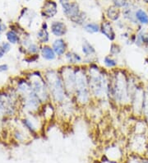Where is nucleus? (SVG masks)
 Returning a JSON list of instances; mask_svg holds the SVG:
<instances>
[{
  "label": "nucleus",
  "instance_id": "obj_1",
  "mask_svg": "<svg viewBox=\"0 0 148 163\" xmlns=\"http://www.w3.org/2000/svg\"><path fill=\"white\" fill-rule=\"evenodd\" d=\"M87 72L92 98L102 99L105 97H109L110 75L93 63L88 65Z\"/></svg>",
  "mask_w": 148,
  "mask_h": 163
},
{
  "label": "nucleus",
  "instance_id": "obj_2",
  "mask_svg": "<svg viewBox=\"0 0 148 163\" xmlns=\"http://www.w3.org/2000/svg\"><path fill=\"white\" fill-rule=\"evenodd\" d=\"M109 98L114 100L116 104L125 106L131 102V92L129 80L126 73L122 70H111Z\"/></svg>",
  "mask_w": 148,
  "mask_h": 163
},
{
  "label": "nucleus",
  "instance_id": "obj_3",
  "mask_svg": "<svg viewBox=\"0 0 148 163\" xmlns=\"http://www.w3.org/2000/svg\"><path fill=\"white\" fill-rule=\"evenodd\" d=\"M47 87H48L51 102L56 106H61L66 102V91L64 88V82L61 78L58 70H49L45 75Z\"/></svg>",
  "mask_w": 148,
  "mask_h": 163
},
{
  "label": "nucleus",
  "instance_id": "obj_4",
  "mask_svg": "<svg viewBox=\"0 0 148 163\" xmlns=\"http://www.w3.org/2000/svg\"><path fill=\"white\" fill-rule=\"evenodd\" d=\"M73 98L77 104L82 106L88 105L92 99L87 69H83L80 66L77 68L76 91Z\"/></svg>",
  "mask_w": 148,
  "mask_h": 163
},
{
  "label": "nucleus",
  "instance_id": "obj_5",
  "mask_svg": "<svg viewBox=\"0 0 148 163\" xmlns=\"http://www.w3.org/2000/svg\"><path fill=\"white\" fill-rule=\"evenodd\" d=\"M77 66H72L67 64L58 70L61 78L64 82V88L68 98L74 97L76 91V79H77Z\"/></svg>",
  "mask_w": 148,
  "mask_h": 163
},
{
  "label": "nucleus",
  "instance_id": "obj_6",
  "mask_svg": "<svg viewBox=\"0 0 148 163\" xmlns=\"http://www.w3.org/2000/svg\"><path fill=\"white\" fill-rule=\"evenodd\" d=\"M30 85L33 92L39 97L41 102L47 103L51 101L45 77L43 78L42 75H40L39 73L36 75H33V78L30 82Z\"/></svg>",
  "mask_w": 148,
  "mask_h": 163
},
{
  "label": "nucleus",
  "instance_id": "obj_7",
  "mask_svg": "<svg viewBox=\"0 0 148 163\" xmlns=\"http://www.w3.org/2000/svg\"><path fill=\"white\" fill-rule=\"evenodd\" d=\"M60 4L64 14L72 21L78 25L85 24V15L80 12L78 4L69 0H60Z\"/></svg>",
  "mask_w": 148,
  "mask_h": 163
},
{
  "label": "nucleus",
  "instance_id": "obj_8",
  "mask_svg": "<svg viewBox=\"0 0 148 163\" xmlns=\"http://www.w3.org/2000/svg\"><path fill=\"white\" fill-rule=\"evenodd\" d=\"M100 26V32L105 38L109 40V41L114 42L117 38V35L113 25L109 20H105L101 22Z\"/></svg>",
  "mask_w": 148,
  "mask_h": 163
},
{
  "label": "nucleus",
  "instance_id": "obj_9",
  "mask_svg": "<svg viewBox=\"0 0 148 163\" xmlns=\"http://www.w3.org/2000/svg\"><path fill=\"white\" fill-rule=\"evenodd\" d=\"M50 32L56 38H63L68 32V27L64 21H52L50 25Z\"/></svg>",
  "mask_w": 148,
  "mask_h": 163
},
{
  "label": "nucleus",
  "instance_id": "obj_10",
  "mask_svg": "<svg viewBox=\"0 0 148 163\" xmlns=\"http://www.w3.org/2000/svg\"><path fill=\"white\" fill-rule=\"evenodd\" d=\"M53 50H55V54L58 57H64L68 50V43L64 38H56L53 40L51 44Z\"/></svg>",
  "mask_w": 148,
  "mask_h": 163
},
{
  "label": "nucleus",
  "instance_id": "obj_11",
  "mask_svg": "<svg viewBox=\"0 0 148 163\" xmlns=\"http://www.w3.org/2000/svg\"><path fill=\"white\" fill-rule=\"evenodd\" d=\"M42 15L47 18H54L58 12L57 3L53 0H47L42 8Z\"/></svg>",
  "mask_w": 148,
  "mask_h": 163
},
{
  "label": "nucleus",
  "instance_id": "obj_12",
  "mask_svg": "<svg viewBox=\"0 0 148 163\" xmlns=\"http://www.w3.org/2000/svg\"><path fill=\"white\" fill-rule=\"evenodd\" d=\"M64 59L68 65L72 66H80L83 62V58L77 53L68 50L64 56Z\"/></svg>",
  "mask_w": 148,
  "mask_h": 163
},
{
  "label": "nucleus",
  "instance_id": "obj_13",
  "mask_svg": "<svg viewBox=\"0 0 148 163\" xmlns=\"http://www.w3.org/2000/svg\"><path fill=\"white\" fill-rule=\"evenodd\" d=\"M40 55L41 57L46 61H54L57 59V55L55 54V50H53L51 45H43L40 47Z\"/></svg>",
  "mask_w": 148,
  "mask_h": 163
},
{
  "label": "nucleus",
  "instance_id": "obj_14",
  "mask_svg": "<svg viewBox=\"0 0 148 163\" xmlns=\"http://www.w3.org/2000/svg\"><path fill=\"white\" fill-rule=\"evenodd\" d=\"M82 52L85 58L90 59V60L91 58L94 57L96 54V50L95 47L87 40H83L82 43Z\"/></svg>",
  "mask_w": 148,
  "mask_h": 163
},
{
  "label": "nucleus",
  "instance_id": "obj_15",
  "mask_svg": "<svg viewBox=\"0 0 148 163\" xmlns=\"http://www.w3.org/2000/svg\"><path fill=\"white\" fill-rule=\"evenodd\" d=\"M36 37L38 41L42 45H47L50 40V36H49V32L47 28L41 27L37 32Z\"/></svg>",
  "mask_w": 148,
  "mask_h": 163
},
{
  "label": "nucleus",
  "instance_id": "obj_16",
  "mask_svg": "<svg viewBox=\"0 0 148 163\" xmlns=\"http://www.w3.org/2000/svg\"><path fill=\"white\" fill-rule=\"evenodd\" d=\"M103 64L106 69L114 70L117 69L118 66V60L115 57H113L111 55H105L103 59Z\"/></svg>",
  "mask_w": 148,
  "mask_h": 163
},
{
  "label": "nucleus",
  "instance_id": "obj_17",
  "mask_svg": "<svg viewBox=\"0 0 148 163\" xmlns=\"http://www.w3.org/2000/svg\"><path fill=\"white\" fill-rule=\"evenodd\" d=\"M106 17L109 21H117L120 17V10L115 6H110L106 11Z\"/></svg>",
  "mask_w": 148,
  "mask_h": 163
},
{
  "label": "nucleus",
  "instance_id": "obj_18",
  "mask_svg": "<svg viewBox=\"0 0 148 163\" xmlns=\"http://www.w3.org/2000/svg\"><path fill=\"white\" fill-rule=\"evenodd\" d=\"M83 30L88 34H96L100 32V26L95 22H88L83 25Z\"/></svg>",
  "mask_w": 148,
  "mask_h": 163
},
{
  "label": "nucleus",
  "instance_id": "obj_19",
  "mask_svg": "<svg viewBox=\"0 0 148 163\" xmlns=\"http://www.w3.org/2000/svg\"><path fill=\"white\" fill-rule=\"evenodd\" d=\"M136 18L140 23L143 25L148 24V15L143 10L139 9L136 12Z\"/></svg>",
  "mask_w": 148,
  "mask_h": 163
},
{
  "label": "nucleus",
  "instance_id": "obj_20",
  "mask_svg": "<svg viewBox=\"0 0 148 163\" xmlns=\"http://www.w3.org/2000/svg\"><path fill=\"white\" fill-rule=\"evenodd\" d=\"M121 52V46L118 43L111 42L110 47H109V55H111L113 57H116Z\"/></svg>",
  "mask_w": 148,
  "mask_h": 163
},
{
  "label": "nucleus",
  "instance_id": "obj_21",
  "mask_svg": "<svg viewBox=\"0 0 148 163\" xmlns=\"http://www.w3.org/2000/svg\"><path fill=\"white\" fill-rule=\"evenodd\" d=\"M7 39L9 41L10 44H17L19 40V37L17 36V34L14 32L13 30H9L8 31L6 34Z\"/></svg>",
  "mask_w": 148,
  "mask_h": 163
},
{
  "label": "nucleus",
  "instance_id": "obj_22",
  "mask_svg": "<svg viewBox=\"0 0 148 163\" xmlns=\"http://www.w3.org/2000/svg\"><path fill=\"white\" fill-rule=\"evenodd\" d=\"M28 52L31 54H37L38 52L40 51V48L39 47V45L35 44V43L30 42L29 43V45L27 46Z\"/></svg>",
  "mask_w": 148,
  "mask_h": 163
},
{
  "label": "nucleus",
  "instance_id": "obj_23",
  "mask_svg": "<svg viewBox=\"0 0 148 163\" xmlns=\"http://www.w3.org/2000/svg\"><path fill=\"white\" fill-rule=\"evenodd\" d=\"M112 1L114 3V6L117 7L118 8H124L127 4V0H112Z\"/></svg>",
  "mask_w": 148,
  "mask_h": 163
},
{
  "label": "nucleus",
  "instance_id": "obj_24",
  "mask_svg": "<svg viewBox=\"0 0 148 163\" xmlns=\"http://www.w3.org/2000/svg\"><path fill=\"white\" fill-rule=\"evenodd\" d=\"M1 47L3 48V50H4L5 53L7 52H8L10 50V49H11V45H10V43L8 42H3L2 45H1Z\"/></svg>",
  "mask_w": 148,
  "mask_h": 163
},
{
  "label": "nucleus",
  "instance_id": "obj_25",
  "mask_svg": "<svg viewBox=\"0 0 148 163\" xmlns=\"http://www.w3.org/2000/svg\"><path fill=\"white\" fill-rule=\"evenodd\" d=\"M8 69V66L7 64H0V72H5Z\"/></svg>",
  "mask_w": 148,
  "mask_h": 163
},
{
  "label": "nucleus",
  "instance_id": "obj_26",
  "mask_svg": "<svg viewBox=\"0 0 148 163\" xmlns=\"http://www.w3.org/2000/svg\"><path fill=\"white\" fill-rule=\"evenodd\" d=\"M5 54H6V53L4 52V50H3V48L0 46V59H1L2 57H3V55H4Z\"/></svg>",
  "mask_w": 148,
  "mask_h": 163
},
{
  "label": "nucleus",
  "instance_id": "obj_27",
  "mask_svg": "<svg viewBox=\"0 0 148 163\" xmlns=\"http://www.w3.org/2000/svg\"><path fill=\"white\" fill-rule=\"evenodd\" d=\"M144 2H145V3H148V0H144Z\"/></svg>",
  "mask_w": 148,
  "mask_h": 163
},
{
  "label": "nucleus",
  "instance_id": "obj_28",
  "mask_svg": "<svg viewBox=\"0 0 148 163\" xmlns=\"http://www.w3.org/2000/svg\"><path fill=\"white\" fill-rule=\"evenodd\" d=\"M0 39H1V36H0Z\"/></svg>",
  "mask_w": 148,
  "mask_h": 163
}]
</instances>
